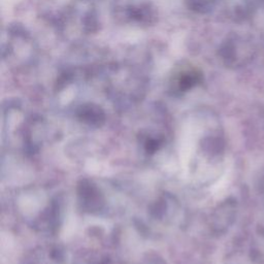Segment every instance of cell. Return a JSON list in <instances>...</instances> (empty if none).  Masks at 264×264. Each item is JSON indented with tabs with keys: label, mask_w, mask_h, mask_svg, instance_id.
<instances>
[{
	"label": "cell",
	"mask_w": 264,
	"mask_h": 264,
	"mask_svg": "<svg viewBox=\"0 0 264 264\" xmlns=\"http://www.w3.org/2000/svg\"><path fill=\"white\" fill-rule=\"evenodd\" d=\"M200 75L194 69H187L180 74L178 77V85L180 90L186 91L191 89L193 86H195L199 82Z\"/></svg>",
	"instance_id": "1"
},
{
	"label": "cell",
	"mask_w": 264,
	"mask_h": 264,
	"mask_svg": "<svg viewBox=\"0 0 264 264\" xmlns=\"http://www.w3.org/2000/svg\"><path fill=\"white\" fill-rule=\"evenodd\" d=\"M82 117L86 120H92L93 121H97L101 120L103 118V113L98 107H95V105H86V107H82V112H81Z\"/></svg>",
	"instance_id": "2"
}]
</instances>
